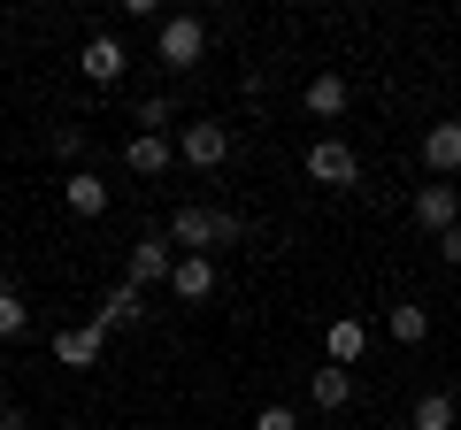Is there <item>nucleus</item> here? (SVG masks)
<instances>
[{
    "mask_svg": "<svg viewBox=\"0 0 461 430\" xmlns=\"http://www.w3.org/2000/svg\"><path fill=\"white\" fill-rule=\"evenodd\" d=\"M162 231H169V246L208 254V246H239V238H247V223H239L230 208H200V200H193V208H177V215H169Z\"/></svg>",
    "mask_w": 461,
    "mask_h": 430,
    "instance_id": "obj_1",
    "label": "nucleus"
},
{
    "mask_svg": "<svg viewBox=\"0 0 461 430\" xmlns=\"http://www.w3.org/2000/svg\"><path fill=\"white\" fill-rule=\"evenodd\" d=\"M200 54H208V23H200V16H162V31H154V62H162V69H200Z\"/></svg>",
    "mask_w": 461,
    "mask_h": 430,
    "instance_id": "obj_2",
    "label": "nucleus"
},
{
    "mask_svg": "<svg viewBox=\"0 0 461 430\" xmlns=\"http://www.w3.org/2000/svg\"><path fill=\"white\" fill-rule=\"evenodd\" d=\"M308 177L315 184H323V193H346V184H362V154H354V147H346V139H315V147H308Z\"/></svg>",
    "mask_w": 461,
    "mask_h": 430,
    "instance_id": "obj_3",
    "label": "nucleus"
},
{
    "mask_svg": "<svg viewBox=\"0 0 461 430\" xmlns=\"http://www.w3.org/2000/svg\"><path fill=\"white\" fill-rule=\"evenodd\" d=\"M169 269H177V246H169V231H147L131 246V269H123V284H139V292H147V284H169Z\"/></svg>",
    "mask_w": 461,
    "mask_h": 430,
    "instance_id": "obj_4",
    "label": "nucleus"
},
{
    "mask_svg": "<svg viewBox=\"0 0 461 430\" xmlns=\"http://www.w3.org/2000/svg\"><path fill=\"white\" fill-rule=\"evenodd\" d=\"M177 162L223 169V162H230V131H223V123H185V131H177Z\"/></svg>",
    "mask_w": 461,
    "mask_h": 430,
    "instance_id": "obj_5",
    "label": "nucleus"
},
{
    "mask_svg": "<svg viewBox=\"0 0 461 430\" xmlns=\"http://www.w3.org/2000/svg\"><path fill=\"white\" fill-rule=\"evenodd\" d=\"M77 69H85V85H115L123 69H131V54H123V39H115V31H100V39H85V47H77Z\"/></svg>",
    "mask_w": 461,
    "mask_h": 430,
    "instance_id": "obj_6",
    "label": "nucleus"
},
{
    "mask_svg": "<svg viewBox=\"0 0 461 430\" xmlns=\"http://www.w3.org/2000/svg\"><path fill=\"white\" fill-rule=\"evenodd\" d=\"M100 346H108L100 323H62V331H54V362L62 369H100Z\"/></svg>",
    "mask_w": 461,
    "mask_h": 430,
    "instance_id": "obj_7",
    "label": "nucleus"
},
{
    "mask_svg": "<svg viewBox=\"0 0 461 430\" xmlns=\"http://www.w3.org/2000/svg\"><path fill=\"white\" fill-rule=\"evenodd\" d=\"M415 223L446 238L461 223V184H415Z\"/></svg>",
    "mask_w": 461,
    "mask_h": 430,
    "instance_id": "obj_8",
    "label": "nucleus"
},
{
    "mask_svg": "<svg viewBox=\"0 0 461 430\" xmlns=\"http://www.w3.org/2000/svg\"><path fill=\"white\" fill-rule=\"evenodd\" d=\"M369 354V323L362 315H339V323H323V362L330 369H354Z\"/></svg>",
    "mask_w": 461,
    "mask_h": 430,
    "instance_id": "obj_9",
    "label": "nucleus"
},
{
    "mask_svg": "<svg viewBox=\"0 0 461 430\" xmlns=\"http://www.w3.org/2000/svg\"><path fill=\"white\" fill-rule=\"evenodd\" d=\"M62 200H69V215H77V223H100L115 193H108V184L93 177V169H69V177H62Z\"/></svg>",
    "mask_w": 461,
    "mask_h": 430,
    "instance_id": "obj_10",
    "label": "nucleus"
},
{
    "mask_svg": "<svg viewBox=\"0 0 461 430\" xmlns=\"http://www.w3.org/2000/svg\"><path fill=\"white\" fill-rule=\"evenodd\" d=\"M169 292H177L185 308L215 300V262H208V254H177V269H169Z\"/></svg>",
    "mask_w": 461,
    "mask_h": 430,
    "instance_id": "obj_11",
    "label": "nucleus"
},
{
    "mask_svg": "<svg viewBox=\"0 0 461 430\" xmlns=\"http://www.w3.org/2000/svg\"><path fill=\"white\" fill-rule=\"evenodd\" d=\"M423 169L438 184H454V169H461V123H430V131H423Z\"/></svg>",
    "mask_w": 461,
    "mask_h": 430,
    "instance_id": "obj_12",
    "label": "nucleus"
},
{
    "mask_svg": "<svg viewBox=\"0 0 461 430\" xmlns=\"http://www.w3.org/2000/svg\"><path fill=\"white\" fill-rule=\"evenodd\" d=\"M384 338H393V346H423L430 338V308L423 300H393V308H384Z\"/></svg>",
    "mask_w": 461,
    "mask_h": 430,
    "instance_id": "obj_13",
    "label": "nucleus"
},
{
    "mask_svg": "<svg viewBox=\"0 0 461 430\" xmlns=\"http://www.w3.org/2000/svg\"><path fill=\"white\" fill-rule=\"evenodd\" d=\"M123 162H131L139 177H162V169L177 162V147H169L162 131H131V139H123Z\"/></svg>",
    "mask_w": 461,
    "mask_h": 430,
    "instance_id": "obj_14",
    "label": "nucleus"
},
{
    "mask_svg": "<svg viewBox=\"0 0 461 430\" xmlns=\"http://www.w3.org/2000/svg\"><path fill=\"white\" fill-rule=\"evenodd\" d=\"M300 100H308V116L339 123V116H346V100H354V85H346L339 69H323V77H308V93H300Z\"/></svg>",
    "mask_w": 461,
    "mask_h": 430,
    "instance_id": "obj_15",
    "label": "nucleus"
},
{
    "mask_svg": "<svg viewBox=\"0 0 461 430\" xmlns=\"http://www.w3.org/2000/svg\"><path fill=\"white\" fill-rule=\"evenodd\" d=\"M93 323H100V331H123V323H147V292H139V284H115V292H108V300L93 308Z\"/></svg>",
    "mask_w": 461,
    "mask_h": 430,
    "instance_id": "obj_16",
    "label": "nucleus"
},
{
    "mask_svg": "<svg viewBox=\"0 0 461 430\" xmlns=\"http://www.w3.org/2000/svg\"><path fill=\"white\" fill-rule=\"evenodd\" d=\"M308 399H315V408H323V415H339V408H354V369H315V377H308Z\"/></svg>",
    "mask_w": 461,
    "mask_h": 430,
    "instance_id": "obj_17",
    "label": "nucleus"
},
{
    "mask_svg": "<svg viewBox=\"0 0 461 430\" xmlns=\"http://www.w3.org/2000/svg\"><path fill=\"white\" fill-rule=\"evenodd\" d=\"M454 423H461V399L454 392H423L408 408V430H454Z\"/></svg>",
    "mask_w": 461,
    "mask_h": 430,
    "instance_id": "obj_18",
    "label": "nucleus"
},
{
    "mask_svg": "<svg viewBox=\"0 0 461 430\" xmlns=\"http://www.w3.org/2000/svg\"><path fill=\"white\" fill-rule=\"evenodd\" d=\"M23 331H32V308H23L16 284H0V338H23Z\"/></svg>",
    "mask_w": 461,
    "mask_h": 430,
    "instance_id": "obj_19",
    "label": "nucleus"
},
{
    "mask_svg": "<svg viewBox=\"0 0 461 430\" xmlns=\"http://www.w3.org/2000/svg\"><path fill=\"white\" fill-rule=\"evenodd\" d=\"M169 116H177V108H169V100L162 93H147V100H139V131H162V123Z\"/></svg>",
    "mask_w": 461,
    "mask_h": 430,
    "instance_id": "obj_20",
    "label": "nucleus"
},
{
    "mask_svg": "<svg viewBox=\"0 0 461 430\" xmlns=\"http://www.w3.org/2000/svg\"><path fill=\"white\" fill-rule=\"evenodd\" d=\"M54 154H69V162H77V154H85V123H62V131H54Z\"/></svg>",
    "mask_w": 461,
    "mask_h": 430,
    "instance_id": "obj_21",
    "label": "nucleus"
},
{
    "mask_svg": "<svg viewBox=\"0 0 461 430\" xmlns=\"http://www.w3.org/2000/svg\"><path fill=\"white\" fill-rule=\"evenodd\" d=\"M254 430H300V415L293 408H262V415H254Z\"/></svg>",
    "mask_w": 461,
    "mask_h": 430,
    "instance_id": "obj_22",
    "label": "nucleus"
},
{
    "mask_svg": "<svg viewBox=\"0 0 461 430\" xmlns=\"http://www.w3.org/2000/svg\"><path fill=\"white\" fill-rule=\"evenodd\" d=\"M0 430H32V423H23V408H0Z\"/></svg>",
    "mask_w": 461,
    "mask_h": 430,
    "instance_id": "obj_23",
    "label": "nucleus"
},
{
    "mask_svg": "<svg viewBox=\"0 0 461 430\" xmlns=\"http://www.w3.org/2000/svg\"><path fill=\"white\" fill-rule=\"evenodd\" d=\"M446 262L461 269V223H454V231H446Z\"/></svg>",
    "mask_w": 461,
    "mask_h": 430,
    "instance_id": "obj_24",
    "label": "nucleus"
}]
</instances>
